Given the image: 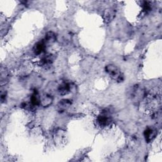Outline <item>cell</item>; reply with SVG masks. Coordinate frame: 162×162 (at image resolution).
I'll use <instances>...</instances> for the list:
<instances>
[{
  "mask_svg": "<svg viewBox=\"0 0 162 162\" xmlns=\"http://www.w3.org/2000/svg\"><path fill=\"white\" fill-rule=\"evenodd\" d=\"M106 70L110 76L117 80H122V76L119 68L115 65H109L106 67Z\"/></svg>",
  "mask_w": 162,
  "mask_h": 162,
  "instance_id": "6da1fadb",
  "label": "cell"
},
{
  "mask_svg": "<svg viewBox=\"0 0 162 162\" xmlns=\"http://www.w3.org/2000/svg\"><path fill=\"white\" fill-rule=\"evenodd\" d=\"M46 43L45 42V41H42L36 44L34 49V51L35 53V54L36 55L41 54L46 48Z\"/></svg>",
  "mask_w": 162,
  "mask_h": 162,
  "instance_id": "7a4b0ae2",
  "label": "cell"
},
{
  "mask_svg": "<svg viewBox=\"0 0 162 162\" xmlns=\"http://www.w3.org/2000/svg\"><path fill=\"white\" fill-rule=\"evenodd\" d=\"M52 102V98L50 96L48 95H46V96H44V97L40 98V104L42 105L44 107H46V106H48L51 104Z\"/></svg>",
  "mask_w": 162,
  "mask_h": 162,
  "instance_id": "3957f363",
  "label": "cell"
},
{
  "mask_svg": "<svg viewBox=\"0 0 162 162\" xmlns=\"http://www.w3.org/2000/svg\"><path fill=\"white\" fill-rule=\"evenodd\" d=\"M144 136L146 139V141H149L152 140V139L155 136V131L151 128H149V129L145 131Z\"/></svg>",
  "mask_w": 162,
  "mask_h": 162,
  "instance_id": "277c9868",
  "label": "cell"
},
{
  "mask_svg": "<svg viewBox=\"0 0 162 162\" xmlns=\"http://www.w3.org/2000/svg\"><path fill=\"white\" fill-rule=\"evenodd\" d=\"M114 16H115V12H114L113 11H107V12L105 13L104 15L105 20L107 22H110L111 20H113Z\"/></svg>",
  "mask_w": 162,
  "mask_h": 162,
  "instance_id": "5b68a950",
  "label": "cell"
},
{
  "mask_svg": "<svg viewBox=\"0 0 162 162\" xmlns=\"http://www.w3.org/2000/svg\"><path fill=\"white\" fill-rule=\"evenodd\" d=\"M56 36L53 32H49L48 33H47V34L45 38V42L46 43H53L55 41Z\"/></svg>",
  "mask_w": 162,
  "mask_h": 162,
  "instance_id": "8992f818",
  "label": "cell"
}]
</instances>
